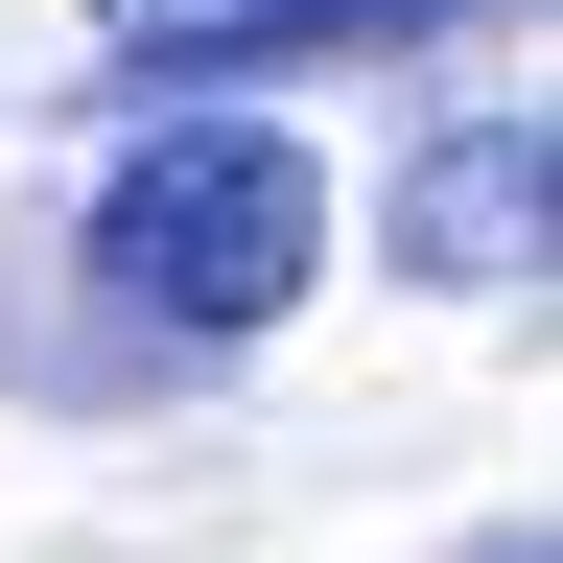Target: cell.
<instances>
[{"instance_id":"cell-3","label":"cell","mask_w":563,"mask_h":563,"mask_svg":"<svg viewBox=\"0 0 563 563\" xmlns=\"http://www.w3.org/2000/svg\"><path fill=\"white\" fill-rule=\"evenodd\" d=\"M95 24H118V47H165V70H258L306 0H95Z\"/></svg>"},{"instance_id":"cell-1","label":"cell","mask_w":563,"mask_h":563,"mask_svg":"<svg viewBox=\"0 0 563 563\" xmlns=\"http://www.w3.org/2000/svg\"><path fill=\"white\" fill-rule=\"evenodd\" d=\"M95 258H118L141 329L235 352V329H282V306L329 282V165H306L282 118H165V141L95 188Z\"/></svg>"},{"instance_id":"cell-2","label":"cell","mask_w":563,"mask_h":563,"mask_svg":"<svg viewBox=\"0 0 563 563\" xmlns=\"http://www.w3.org/2000/svg\"><path fill=\"white\" fill-rule=\"evenodd\" d=\"M540 211H563L540 95H517V118H446V141L399 165V282H540Z\"/></svg>"}]
</instances>
